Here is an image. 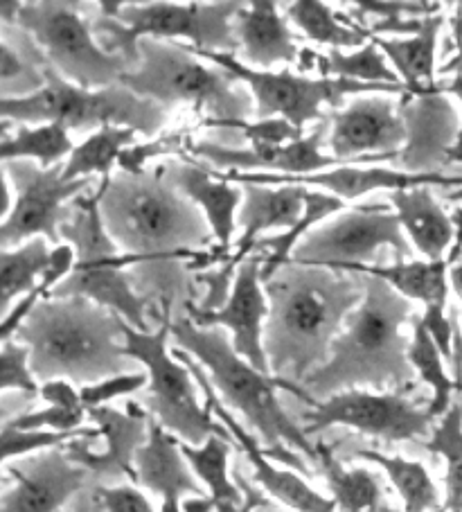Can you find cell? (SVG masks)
Instances as JSON below:
<instances>
[{
    "instance_id": "6da1fadb",
    "label": "cell",
    "mask_w": 462,
    "mask_h": 512,
    "mask_svg": "<svg viewBox=\"0 0 462 512\" xmlns=\"http://www.w3.org/2000/svg\"><path fill=\"white\" fill-rule=\"evenodd\" d=\"M264 294L271 375L302 384L330 361L334 341L363 300V276L291 260L264 282Z\"/></svg>"
},
{
    "instance_id": "7a4b0ae2",
    "label": "cell",
    "mask_w": 462,
    "mask_h": 512,
    "mask_svg": "<svg viewBox=\"0 0 462 512\" xmlns=\"http://www.w3.org/2000/svg\"><path fill=\"white\" fill-rule=\"evenodd\" d=\"M100 213L106 233L122 253L147 262L190 260L188 269L221 262L203 210L170 183L165 163L154 170L113 172L102 179Z\"/></svg>"
},
{
    "instance_id": "3957f363",
    "label": "cell",
    "mask_w": 462,
    "mask_h": 512,
    "mask_svg": "<svg viewBox=\"0 0 462 512\" xmlns=\"http://www.w3.org/2000/svg\"><path fill=\"white\" fill-rule=\"evenodd\" d=\"M413 312V300L386 280L363 276V300L334 341L330 361L300 386L316 402L345 391H411L415 386V370L408 361L411 339L404 337L402 328L413 321Z\"/></svg>"
},
{
    "instance_id": "277c9868",
    "label": "cell",
    "mask_w": 462,
    "mask_h": 512,
    "mask_svg": "<svg viewBox=\"0 0 462 512\" xmlns=\"http://www.w3.org/2000/svg\"><path fill=\"white\" fill-rule=\"evenodd\" d=\"M170 332L174 348L185 350L197 359L208 370L212 384L230 409L242 413L248 425L257 431L266 458L300 474H309V467L296 452L318 465L316 445L309 443L305 429L291 420L278 400V391H287L314 409L318 402L305 388L289 379L266 375L248 364L244 357L237 355L224 328H199L185 314L172 316Z\"/></svg>"
},
{
    "instance_id": "5b68a950",
    "label": "cell",
    "mask_w": 462,
    "mask_h": 512,
    "mask_svg": "<svg viewBox=\"0 0 462 512\" xmlns=\"http://www.w3.org/2000/svg\"><path fill=\"white\" fill-rule=\"evenodd\" d=\"M30 348L39 384L64 382L79 388L138 373L124 350V319L88 298H43L14 334Z\"/></svg>"
},
{
    "instance_id": "8992f818",
    "label": "cell",
    "mask_w": 462,
    "mask_h": 512,
    "mask_svg": "<svg viewBox=\"0 0 462 512\" xmlns=\"http://www.w3.org/2000/svg\"><path fill=\"white\" fill-rule=\"evenodd\" d=\"M140 66L120 79L140 97L163 104H190L197 113H208L199 127L212 131H242L255 118V100L248 88L228 70L194 55L188 43L142 39L138 43Z\"/></svg>"
},
{
    "instance_id": "52a82bcc",
    "label": "cell",
    "mask_w": 462,
    "mask_h": 512,
    "mask_svg": "<svg viewBox=\"0 0 462 512\" xmlns=\"http://www.w3.org/2000/svg\"><path fill=\"white\" fill-rule=\"evenodd\" d=\"M244 3H100L91 30L100 48L140 66L142 39L179 41L197 50L237 55L233 21Z\"/></svg>"
},
{
    "instance_id": "ba28073f",
    "label": "cell",
    "mask_w": 462,
    "mask_h": 512,
    "mask_svg": "<svg viewBox=\"0 0 462 512\" xmlns=\"http://www.w3.org/2000/svg\"><path fill=\"white\" fill-rule=\"evenodd\" d=\"M0 116L16 125L39 127L57 122L68 131H93V134L104 127H127L154 140L170 118V111L122 84L88 91L66 82L55 68H50L43 91L25 100H0Z\"/></svg>"
},
{
    "instance_id": "9c48e42d",
    "label": "cell",
    "mask_w": 462,
    "mask_h": 512,
    "mask_svg": "<svg viewBox=\"0 0 462 512\" xmlns=\"http://www.w3.org/2000/svg\"><path fill=\"white\" fill-rule=\"evenodd\" d=\"M161 321L154 332H140L124 321V350L147 370L149 384L142 406L158 425L170 431L181 443L201 447L212 436L233 440L230 431L199 402L197 382L190 368L167 348L172 341V303H161ZM237 445V443H235Z\"/></svg>"
},
{
    "instance_id": "30bf717a",
    "label": "cell",
    "mask_w": 462,
    "mask_h": 512,
    "mask_svg": "<svg viewBox=\"0 0 462 512\" xmlns=\"http://www.w3.org/2000/svg\"><path fill=\"white\" fill-rule=\"evenodd\" d=\"M194 55L210 61L219 68L228 70L235 75L255 100V120H287L300 131H305L309 122H325L330 120V113L323 109L330 107L339 111L343 100L348 95H370V93H386V95H404L406 86H390V84H361L350 82V79H334V77H305L289 73L287 68L280 73L273 70H255L244 66L237 55H226V52H210L197 50L188 46Z\"/></svg>"
},
{
    "instance_id": "8fae6325",
    "label": "cell",
    "mask_w": 462,
    "mask_h": 512,
    "mask_svg": "<svg viewBox=\"0 0 462 512\" xmlns=\"http://www.w3.org/2000/svg\"><path fill=\"white\" fill-rule=\"evenodd\" d=\"M88 3H23L19 25L46 52L50 66L66 82L102 91L120 84L131 73L129 61L120 55H109L100 48L91 30V19L82 10H91Z\"/></svg>"
},
{
    "instance_id": "7c38bea8",
    "label": "cell",
    "mask_w": 462,
    "mask_h": 512,
    "mask_svg": "<svg viewBox=\"0 0 462 512\" xmlns=\"http://www.w3.org/2000/svg\"><path fill=\"white\" fill-rule=\"evenodd\" d=\"M384 249L395 251V260L413 255V246L386 203L348 208L330 222L316 226L305 235L291 260L327 269H348L357 264H375Z\"/></svg>"
},
{
    "instance_id": "4fadbf2b",
    "label": "cell",
    "mask_w": 462,
    "mask_h": 512,
    "mask_svg": "<svg viewBox=\"0 0 462 512\" xmlns=\"http://www.w3.org/2000/svg\"><path fill=\"white\" fill-rule=\"evenodd\" d=\"M64 165L41 167L34 161H7L3 163V174L12 181L14 208L0 224V246L3 251H12L21 242H30L34 237H46L48 242L61 246V226L73 219V206L66 201H75L86 190H91L93 179H79L66 183L61 179Z\"/></svg>"
},
{
    "instance_id": "5bb4252c",
    "label": "cell",
    "mask_w": 462,
    "mask_h": 512,
    "mask_svg": "<svg viewBox=\"0 0 462 512\" xmlns=\"http://www.w3.org/2000/svg\"><path fill=\"white\" fill-rule=\"evenodd\" d=\"M433 420V413L426 406L413 404L404 393L345 391L318 402L305 413V434H318L341 425L384 443H404L431 438Z\"/></svg>"
},
{
    "instance_id": "9a60e30c",
    "label": "cell",
    "mask_w": 462,
    "mask_h": 512,
    "mask_svg": "<svg viewBox=\"0 0 462 512\" xmlns=\"http://www.w3.org/2000/svg\"><path fill=\"white\" fill-rule=\"evenodd\" d=\"M330 122L327 147L343 165L395 163L408 140L399 102L386 93L354 97L348 107L330 113Z\"/></svg>"
},
{
    "instance_id": "2e32d148",
    "label": "cell",
    "mask_w": 462,
    "mask_h": 512,
    "mask_svg": "<svg viewBox=\"0 0 462 512\" xmlns=\"http://www.w3.org/2000/svg\"><path fill=\"white\" fill-rule=\"evenodd\" d=\"M172 352L176 359L183 361V364L190 368L194 382H197L199 391L203 393V397H206L208 411L230 431V436L235 438L237 447L242 449L248 458V463L253 467L255 483L260 485L269 497L278 499L280 503H284V506L296 512H336V503L332 499H325L323 494H318L312 485H307V481H302L293 470H278V467L266 458L262 445L248 434V431L242 427V422H237L233 418V413H230L224 406V402L219 400L215 384H212L206 368H203L197 359L179 348H174Z\"/></svg>"
},
{
    "instance_id": "e0dca14e",
    "label": "cell",
    "mask_w": 462,
    "mask_h": 512,
    "mask_svg": "<svg viewBox=\"0 0 462 512\" xmlns=\"http://www.w3.org/2000/svg\"><path fill=\"white\" fill-rule=\"evenodd\" d=\"M3 470L14 485L0 499V512H61L95 483L91 472L77 465L64 447L19 458Z\"/></svg>"
},
{
    "instance_id": "ac0fdd59",
    "label": "cell",
    "mask_w": 462,
    "mask_h": 512,
    "mask_svg": "<svg viewBox=\"0 0 462 512\" xmlns=\"http://www.w3.org/2000/svg\"><path fill=\"white\" fill-rule=\"evenodd\" d=\"M88 418L100 429L102 438L106 440V449L95 452L93 443L97 438H77L64 445L66 454L77 465L86 467L97 485H104L102 481L122 479V476L138 485L136 454L149 440V411L142 409L138 402H129L127 413L106 404L88 409Z\"/></svg>"
},
{
    "instance_id": "d6986e66",
    "label": "cell",
    "mask_w": 462,
    "mask_h": 512,
    "mask_svg": "<svg viewBox=\"0 0 462 512\" xmlns=\"http://www.w3.org/2000/svg\"><path fill=\"white\" fill-rule=\"evenodd\" d=\"M264 253H253L242 262L237 271L233 294L226 307L219 312H201L197 305H185V314L199 328H224L230 332V341L239 357L262 373L271 375L269 361L264 352V323L269 316V300L262 285Z\"/></svg>"
},
{
    "instance_id": "ffe728a7",
    "label": "cell",
    "mask_w": 462,
    "mask_h": 512,
    "mask_svg": "<svg viewBox=\"0 0 462 512\" xmlns=\"http://www.w3.org/2000/svg\"><path fill=\"white\" fill-rule=\"evenodd\" d=\"M399 113L406 122L408 140L393 163L406 174H442L449 152L460 134V116L444 93L415 97L404 93L397 97Z\"/></svg>"
},
{
    "instance_id": "44dd1931",
    "label": "cell",
    "mask_w": 462,
    "mask_h": 512,
    "mask_svg": "<svg viewBox=\"0 0 462 512\" xmlns=\"http://www.w3.org/2000/svg\"><path fill=\"white\" fill-rule=\"evenodd\" d=\"M219 181L226 183H257V185H318L327 188L334 197L343 201H352L375 190H413L420 185H440V188H462V176L447 174H406L399 170H386V167H357V165H341L336 170H325L318 174L305 176H284L269 172H215Z\"/></svg>"
},
{
    "instance_id": "7402d4cb",
    "label": "cell",
    "mask_w": 462,
    "mask_h": 512,
    "mask_svg": "<svg viewBox=\"0 0 462 512\" xmlns=\"http://www.w3.org/2000/svg\"><path fill=\"white\" fill-rule=\"evenodd\" d=\"M332 122H318L314 131L296 143L269 147V149H253V147H221L212 140H199L190 145V154L210 163L221 172H269V174H284V176H305L325 172L327 167L343 165L339 158L325 156L323 143L327 138V129Z\"/></svg>"
},
{
    "instance_id": "603a6c76",
    "label": "cell",
    "mask_w": 462,
    "mask_h": 512,
    "mask_svg": "<svg viewBox=\"0 0 462 512\" xmlns=\"http://www.w3.org/2000/svg\"><path fill=\"white\" fill-rule=\"evenodd\" d=\"M138 485L161 497V512H183V497H206L199 476L181 452V440L151 418L147 445L136 454Z\"/></svg>"
},
{
    "instance_id": "cb8c5ba5",
    "label": "cell",
    "mask_w": 462,
    "mask_h": 512,
    "mask_svg": "<svg viewBox=\"0 0 462 512\" xmlns=\"http://www.w3.org/2000/svg\"><path fill=\"white\" fill-rule=\"evenodd\" d=\"M244 201L237 215V226L242 237L235 242V251L226 262L242 267V262L253 255V246L264 233H287L300 222L305 213L307 188L302 185H257L242 183Z\"/></svg>"
},
{
    "instance_id": "d4e9b609",
    "label": "cell",
    "mask_w": 462,
    "mask_h": 512,
    "mask_svg": "<svg viewBox=\"0 0 462 512\" xmlns=\"http://www.w3.org/2000/svg\"><path fill=\"white\" fill-rule=\"evenodd\" d=\"M165 174L176 190L183 192L185 197L203 210L212 235H215V242L219 244V249L215 251L221 262H226L230 258V246H233L237 224L235 210L244 201L242 185L212 179L208 167H201L192 158H188V161L170 158V161H165Z\"/></svg>"
},
{
    "instance_id": "484cf974",
    "label": "cell",
    "mask_w": 462,
    "mask_h": 512,
    "mask_svg": "<svg viewBox=\"0 0 462 512\" xmlns=\"http://www.w3.org/2000/svg\"><path fill=\"white\" fill-rule=\"evenodd\" d=\"M233 28L239 41L237 59L244 66L269 70L278 64H300L302 50L278 3L255 0L251 5H244L235 16Z\"/></svg>"
},
{
    "instance_id": "4316f807",
    "label": "cell",
    "mask_w": 462,
    "mask_h": 512,
    "mask_svg": "<svg viewBox=\"0 0 462 512\" xmlns=\"http://www.w3.org/2000/svg\"><path fill=\"white\" fill-rule=\"evenodd\" d=\"M390 203H393L399 224H402L415 251L424 255L426 262L447 260L444 253L456 240V226L440 203L435 201L431 185L390 192Z\"/></svg>"
},
{
    "instance_id": "83f0119b",
    "label": "cell",
    "mask_w": 462,
    "mask_h": 512,
    "mask_svg": "<svg viewBox=\"0 0 462 512\" xmlns=\"http://www.w3.org/2000/svg\"><path fill=\"white\" fill-rule=\"evenodd\" d=\"M46 52L19 25H0V100H25L48 84Z\"/></svg>"
},
{
    "instance_id": "f1b7e54d",
    "label": "cell",
    "mask_w": 462,
    "mask_h": 512,
    "mask_svg": "<svg viewBox=\"0 0 462 512\" xmlns=\"http://www.w3.org/2000/svg\"><path fill=\"white\" fill-rule=\"evenodd\" d=\"M444 25V14H435L426 19L424 30L408 39H384L372 37L379 50L384 52L388 64L406 86V93L424 97L440 93L435 82V48H438V34Z\"/></svg>"
},
{
    "instance_id": "f546056e",
    "label": "cell",
    "mask_w": 462,
    "mask_h": 512,
    "mask_svg": "<svg viewBox=\"0 0 462 512\" xmlns=\"http://www.w3.org/2000/svg\"><path fill=\"white\" fill-rule=\"evenodd\" d=\"M343 271H354L361 276H375L386 280L390 287L408 300H417L424 310H447L451 264L447 260L422 262V260H395L390 264H357Z\"/></svg>"
},
{
    "instance_id": "4dcf8cb0",
    "label": "cell",
    "mask_w": 462,
    "mask_h": 512,
    "mask_svg": "<svg viewBox=\"0 0 462 512\" xmlns=\"http://www.w3.org/2000/svg\"><path fill=\"white\" fill-rule=\"evenodd\" d=\"M318 467L325 476L327 490L332 492L336 512H393L386 503L381 479L366 467H343L332 447L316 443Z\"/></svg>"
},
{
    "instance_id": "1f68e13d",
    "label": "cell",
    "mask_w": 462,
    "mask_h": 512,
    "mask_svg": "<svg viewBox=\"0 0 462 512\" xmlns=\"http://www.w3.org/2000/svg\"><path fill=\"white\" fill-rule=\"evenodd\" d=\"M300 73L307 70H318L321 77H334V79H350V82L361 84H390V86H404L402 79L388 64L384 52L379 50L375 41L370 39L368 46L352 52V55H343L341 50H327L325 55H318L314 50H302Z\"/></svg>"
},
{
    "instance_id": "d6a6232c",
    "label": "cell",
    "mask_w": 462,
    "mask_h": 512,
    "mask_svg": "<svg viewBox=\"0 0 462 512\" xmlns=\"http://www.w3.org/2000/svg\"><path fill=\"white\" fill-rule=\"evenodd\" d=\"M3 143H0V158L7 161H34L41 167H57L66 163L75 152V143L70 131L64 125L50 122V125H16L10 134V122L3 120Z\"/></svg>"
},
{
    "instance_id": "836d02e7",
    "label": "cell",
    "mask_w": 462,
    "mask_h": 512,
    "mask_svg": "<svg viewBox=\"0 0 462 512\" xmlns=\"http://www.w3.org/2000/svg\"><path fill=\"white\" fill-rule=\"evenodd\" d=\"M287 19L296 28L321 46H330V50L341 48H361L370 43V32L352 21L350 16L332 12L330 5L318 3V0H296L287 5Z\"/></svg>"
},
{
    "instance_id": "e575fe53",
    "label": "cell",
    "mask_w": 462,
    "mask_h": 512,
    "mask_svg": "<svg viewBox=\"0 0 462 512\" xmlns=\"http://www.w3.org/2000/svg\"><path fill=\"white\" fill-rule=\"evenodd\" d=\"M233 445V440L221 436L208 438L201 447L181 443V452L188 458L199 481L206 485L208 499L215 512L233 510L244 503V492L239 490V485L228 474V458Z\"/></svg>"
},
{
    "instance_id": "d590c367",
    "label": "cell",
    "mask_w": 462,
    "mask_h": 512,
    "mask_svg": "<svg viewBox=\"0 0 462 512\" xmlns=\"http://www.w3.org/2000/svg\"><path fill=\"white\" fill-rule=\"evenodd\" d=\"M345 208V201L334 197V194H323V192H312L307 190L305 199V213H302L300 222L291 228L287 233L262 237L260 242L253 246V253H264V264H262V285L269 280L275 271L284 264L291 262V255L296 251V246L305 240V235L314 231L316 226H321L327 217H334Z\"/></svg>"
},
{
    "instance_id": "8d00e7d4",
    "label": "cell",
    "mask_w": 462,
    "mask_h": 512,
    "mask_svg": "<svg viewBox=\"0 0 462 512\" xmlns=\"http://www.w3.org/2000/svg\"><path fill=\"white\" fill-rule=\"evenodd\" d=\"M350 458L368 461L386 472L399 497L404 503V512H440L442 501L438 485L433 483L429 470L422 463L408 461L402 456H388L375 449H357Z\"/></svg>"
},
{
    "instance_id": "74e56055",
    "label": "cell",
    "mask_w": 462,
    "mask_h": 512,
    "mask_svg": "<svg viewBox=\"0 0 462 512\" xmlns=\"http://www.w3.org/2000/svg\"><path fill=\"white\" fill-rule=\"evenodd\" d=\"M50 242L46 237H34L21 249L3 251L0 255V287H3V319L12 312L16 298H25L41 285L52 264Z\"/></svg>"
},
{
    "instance_id": "f35d334b",
    "label": "cell",
    "mask_w": 462,
    "mask_h": 512,
    "mask_svg": "<svg viewBox=\"0 0 462 512\" xmlns=\"http://www.w3.org/2000/svg\"><path fill=\"white\" fill-rule=\"evenodd\" d=\"M136 136L138 131L127 127H104L95 131L70 154L61 179L73 183L79 179H93L95 174L106 179L113 174V167L118 165L124 149L138 145Z\"/></svg>"
},
{
    "instance_id": "ab89813d",
    "label": "cell",
    "mask_w": 462,
    "mask_h": 512,
    "mask_svg": "<svg viewBox=\"0 0 462 512\" xmlns=\"http://www.w3.org/2000/svg\"><path fill=\"white\" fill-rule=\"evenodd\" d=\"M408 361L422 382L431 388V402L426 404V409L433 413V418H442L447 413L453 402L451 395L456 391H462V384L451 379L444 368V355L438 348V343L426 330L422 316H413V337L411 348H408Z\"/></svg>"
},
{
    "instance_id": "60d3db41",
    "label": "cell",
    "mask_w": 462,
    "mask_h": 512,
    "mask_svg": "<svg viewBox=\"0 0 462 512\" xmlns=\"http://www.w3.org/2000/svg\"><path fill=\"white\" fill-rule=\"evenodd\" d=\"M424 447L438 454L447 463V476H444V503L440 512H462V406L453 404L444 413L440 425L433 429L431 438Z\"/></svg>"
},
{
    "instance_id": "b9f144b4",
    "label": "cell",
    "mask_w": 462,
    "mask_h": 512,
    "mask_svg": "<svg viewBox=\"0 0 462 512\" xmlns=\"http://www.w3.org/2000/svg\"><path fill=\"white\" fill-rule=\"evenodd\" d=\"M77 438H102V434L97 427H82L77 431H21L3 425V465L25 456L48 452V449L64 447Z\"/></svg>"
},
{
    "instance_id": "7bdbcfd3",
    "label": "cell",
    "mask_w": 462,
    "mask_h": 512,
    "mask_svg": "<svg viewBox=\"0 0 462 512\" xmlns=\"http://www.w3.org/2000/svg\"><path fill=\"white\" fill-rule=\"evenodd\" d=\"M190 145L192 138L188 131H176V134H161L154 140H147V143H138L129 149H124L118 167L122 172L129 174H140L147 170V163L154 161V158L161 156H176L188 161L190 156Z\"/></svg>"
},
{
    "instance_id": "ee69618b",
    "label": "cell",
    "mask_w": 462,
    "mask_h": 512,
    "mask_svg": "<svg viewBox=\"0 0 462 512\" xmlns=\"http://www.w3.org/2000/svg\"><path fill=\"white\" fill-rule=\"evenodd\" d=\"M0 391L23 393L25 397L41 395V384L30 366V348L19 341H3L0 350Z\"/></svg>"
},
{
    "instance_id": "f6af8a7d",
    "label": "cell",
    "mask_w": 462,
    "mask_h": 512,
    "mask_svg": "<svg viewBox=\"0 0 462 512\" xmlns=\"http://www.w3.org/2000/svg\"><path fill=\"white\" fill-rule=\"evenodd\" d=\"M88 411L84 402L73 404H48L43 411H30L14 420H5L3 425H10L21 431H77L84 427Z\"/></svg>"
},
{
    "instance_id": "bcb514c9",
    "label": "cell",
    "mask_w": 462,
    "mask_h": 512,
    "mask_svg": "<svg viewBox=\"0 0 462 512\" xmlns=\"http://www.w3.org/2000/svg\"><path fill=\"white\" fill-rule=\"evenodd\" d=\"M440 3H393V0H363V3L354 5V12L350 14L352 21L359 25H366V16H377L381 19H426V16L442 14Z\"/></svg>"
},
{
    "instance_id": "7dc6e473",
    "label": "cell",
    "mask_w": 462,
    "mask_h": 512,
    "mask_svg": "<svg viewBox=\"0 0 462 512\" xmlns=\"http://www.w3.org/2000/svg\"><path fill=\"white\" fill-rule=\"evenodd\" d=\"M147 384H149L147 373H129V375L104 379L100 384L79 388V395H82V402L88 411V409H95V406H106L111 400H115V397L138 393L140 388H145Z\"/></svg>"
},
{
    "instance_id": "c3c4849f",
    "label": "cell",
    "mask_w": 462,
    "mask_h": 512,
    "mask_svg": "<svg viewBox=\"0 0 462 512\" xmlns=\"http://www.w3.org/2000/svg\"><path fill=\"white\" fill-rule=\"evenodd\" d=\"M244 140L251 143L253 149H269V147H282L289 143H296V140L305 138V131L296 129L289 125L287 120L273 118V120H253L246 122L242 127Z\"/></svg>"
},
{
    "instance_id": "681fc988",
    "label": "cell",
    "mask_w": 462,
    "mask_h": 512,
    "mask_svg": "<svg viewBox=\"0 0 462 512\" xmlns=\"http://www.w3.org/2000/svg\"><path fill=\"white\" fill-rule=\"evenodd\" d=\"M97 497L109 512H154L138 485H97Z\"/></svg>"
},
{
    "instance_id": "f907efd6",
    "label": "cell",
    "mask_w": 462,
    "mask_h": 512,
    "mask_svg": "<svg viewBox=\"0 0 462 512\" xmlns=\"http://www.w3.org/2000/svg\"><path fill=\"white\" fill-rule=\"evenodd\" d=\"M429 19V16H426ZM426 19H381L368 25V32L372 37H379V34H420L426 25Z\"/></svg>"
},
{
    "instance_id": "816d5d0a",
    "label": "cell",
    "mask_w": 462,
    "mask_h": 512,
    "mask_svg": "<svg viewBox=\"0 0 462 512\" xmlns=\"http://www.w3.org/2000/svg\"><path fill=\"white\" fill-rule=\"evenodd\" d=\"M438 88H440V93L458 97V100L462 102V66L453 70V77L447 79V82H438ZM453 163H462V120H460L458 140H456V145H453V149L449 152V158H447V165H453Z\"/></svg>"
},
{
    "instance_id": "f5cc1de1",
    "label": "cell",
    "mask_w": 462,
    "mask_h": 512,
    "mask_svg": "<svg viewBox=\"0 0 462 512\" xmlns=\"http://www.w3.org/2000/svg\"><path fill=\"white\" fill-rule=\"evenodd\" d=\"M235 483L239 485V490L244 492V503L239 508H233V510H226V512H255L257 508H264L269 506V499L264 497V492H260L257 488H253V483H248L244 479V474L235 470Z\"/></svg>"
},
{
    "instance_id": "db71d44e",
    "label": "cell",
    "mask_w": 462,
    "mask_h": 512,
    "mask_svg": "<svg viewBox=\"0 0 462 512\" xmlns=\"http://www.w3.org/2000/svg\"><path fill=\"white\" fill-rule=\"evenodd\" d=\"M61 512H109V510L104 508L102 499L97 497V483H93L88 485L86 490L79 492Z\"/></svg>"
},
{
    "instance_id": "11a10c76",
    "label": "cell",
    "mask_w": 462,
    "mask_h": 512,
    "mask_svg": "<svg viewBox=\"0 0 462 512\" xmlns=\"http://www.w3.org/2000/svg\"><path fill=\"white\" fill-rule=\"evenodd\" d=\"M451 30H453V46H456V55L447 61V66H462V3L456 5V14L451 19Z\"/></svg>"
},
{
    "instance_id": "9f6ffc18",
    "label": "cell",
    "mask_w": 462,
    "mask_h": 512,
    "mask_svg": "<svg viewBox=\"0 0 462 512\" xmlns=\"http://www.w3.org/2000/svg\"><path fill=\"white\" fill-rule=\"evenodd\" d=\"M451 219H453V226H456V240H453L451 253L447 255V262L451 264V267H456L458 260L462 258V208L453 210Z\"/></svg>"
},
{
    "instance_id": "6f0895ef",
    "label": "cell",
    "mask_w": 462,
    "mask_h": 512,
    "mask_svg": "<svg viewBox=\"0 0 462 512\" xmlns=\"http://www.w3.org/2000/svg\"><path fill=\"white\" fill-rule=\"evenodd\" d=\"M451 287H453V291H456L460 303H462V264L460 262L456 264V267H451Z\"/></svg>"
},
{
    "instance_id": "680465c9",
    "label": "cell",
    "mask_w": 462,
    "mask_h": 512,
    "mask_svg": "<svg viewBox=\"0 0 462 512\" xmlns=\"http://www.w3.org/2000/svg\"><path fill=\"white\" fill-rule=\"evenodd\" d=\"M449 199H462V190L458 194H449Z\"/></svg>"
}]
</instances>
